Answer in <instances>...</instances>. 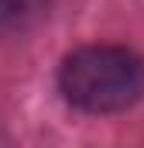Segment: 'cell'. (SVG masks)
Instances as JSON below:
<instances>
[{
    "instance_id": "2",
    "label": "cell",
    "mask_w": 144,
    "mask_h": 148,
    "mask_svg": "<svg viewBox=\"0 0 144 148\" xmlns=\"http://www.w3.org/2000/svg\"><path fill=\"white\" fill-rule=\"evenodd\" d=\"M52 0H0V38L28 35L48 17Z\"/></svg>"
},
{
    "instance_id": "1",
    "label": "cell",
    "mask_w": 144,
    "mask_h": 148,
    "mask_svg": "<svg viewBox=\"0 0 144 148\" xmlns=\"http://www.w3.org/2000/svg\"><path fill=\"white\" fill-rule=\"evenodd\" d=\"M58 90L82 114H120L144 93V59L124 45H86L65 55Z\"/></svg>"
}]
</instances>
